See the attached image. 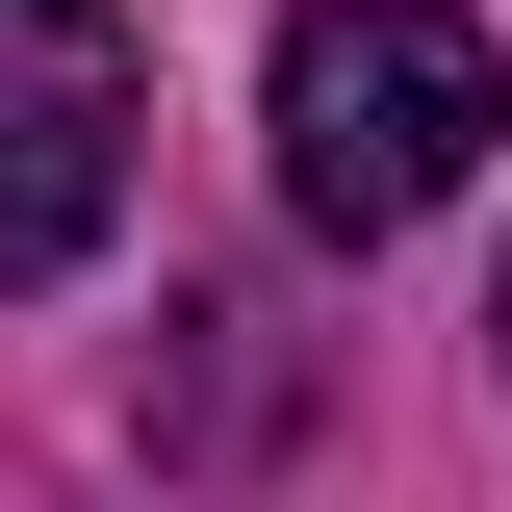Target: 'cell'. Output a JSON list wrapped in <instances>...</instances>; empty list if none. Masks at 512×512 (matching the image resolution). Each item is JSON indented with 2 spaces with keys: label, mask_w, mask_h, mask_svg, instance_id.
Returning <instances> with one entry per match:
<instances>
[{
  "label": "cell",
  "mask_w": 512,
  "mask_h": 512,
  "mask_svg": "<svg viewBox=\"0 0 512 512\" xmlns=\"http://www.w3.org/2000/svg\"><path fill=\"white\" fill-rule=\"evenodd\" d=\"M256 128H282V205H308L333 256H384V231H436V205L487 180L512 77H487V26H461V0H308V26H282V77H256Z\"/></svg>",
  "instance_id": "6da1fadb"
},
{
  "label": "cell",
  "mask_w": 512,
  "mask_h": 512,
  "mask_svg": "<svg viewBox=\"0 0 512 512\" xmlns=\"http://www.w3.org/2000/svg\"><path fill=\"white\" fill-rule=\"evenodd\" d=\"M128 231V52L103 0H0V282H77Z\"/></svg>",
  "instance_id": "7a4b0ae2"
}]
</instances>
